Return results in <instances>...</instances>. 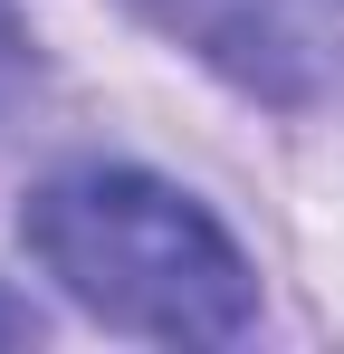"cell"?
<instances>
[{"mask_svg": "<svg viewBox=\"0 0 344 354\" xmlns=\"http://www.w3.org/2000/svg\"><path fill=\"white\" fill-rule=\"evenodd\" d=\"M29 335H39V306H29V297H10V288H0V345H29Z\"/></svg>", "mask_w": 344, "mask_h": 354, "instance_id": "3", "label": "cell"}, {"mask_svg": "<svg viewBox=\"0 0 344 354\" xmlns=\"http://www.w3.org/2000/svg\"><path fill=\"white\" fill-rule=\"evenodd\" d=\"M19 239L86 316L153 335V345H229L258 316V278H249L239 239L191 192L134 173V163L48 173L19 211Z\"/></svg>", "mask_w": 344, "mask_h": 354, "instance_id": "1", "label": "cell"}, {"mask_svg": "<svg viewBox=\"0 0 344 354\" xmlns=\"http://www.w3.org/2000/svg\"><path fill=\"white\" fill-rule=\"evenodd\" d=\"M124 10L258 106L306 115L344 96V0H124Z\"/></svg>", "mask_w": 344, "mask_h": 354, "instance_id": "2", "label": "cell"}]
</instances>
